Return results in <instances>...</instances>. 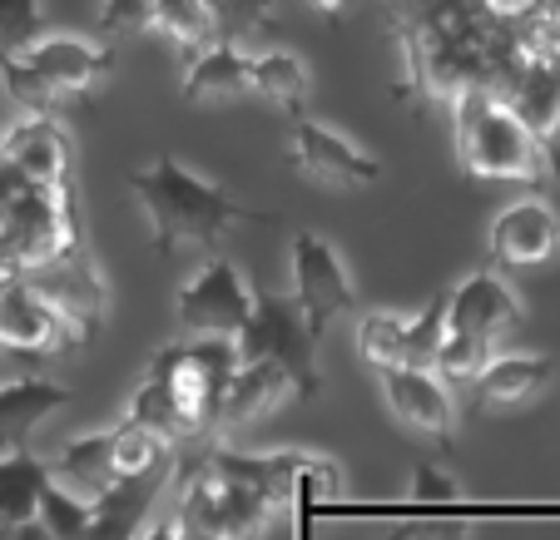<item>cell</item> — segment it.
I'll use <instances>...</instances> for the list:
<instances>
[{
  "label": "cell",
  "mask_w": 560,
  "mask_h": 540,
  "mask_svg": "<svg viewBox=\"0 0 560 540\" xmlns=\"http://www.w3.org/2000/svg\"><path fill=\"white\" fill-rule=\"evenodd\" d=\"M129 193L139 199L149 223V244L154 254H174V248H219L233 228H244L254 213L238 203L219 179L189 169L174 154H159L144 169L129 174Z\"/></svg>",
  "instance_id": "obj_1"
},
{
  "label": "cell",
  "mask_w": 560,
  "mask_h": 540,
  "mask_svg": "<svg viewBox=\"0 0 560 540\" xmlns=\"http://www.w3.org/2000/svg\"><path fill=\"white\" fill-rule=\"evenodd\" d=\"M446 119H452L456 160H462V169L471 179H521V184L556 179L540 139L530 134L526 119L497 90H481V85L456 90L446 99Z\"/></svg>",
  "instance_id": "obj_2"
},
{
  "label": "cell",
  "mask_w": 560,
  "mask_h": 540,
  "mask_svg": "<svg viewBox=\"0 0 560 540\" xmlns=\"http://www.w3.org/2000/svg\"><path fill=\"white\" fill-rule=\"evenodd\" d=\"M109 74H115V50L80 40V35H40L21 55L0 60L5 95L21 109H50L60 99H80L105 85Z\"/></svg>",
  "instance_id": "obj_3"
},
{
  "label": "cell",
  "mask_w": 560,
  "mask_h": 540,
  "mask_svg": "<svg viewBox=\"0 0 560 540\" xmlns=\"http://www.w3.org/2000/svg\"><path fill=\"white\" fill-rule=\"evenodd\" d=\"M317 342L307 332V322L298 318V307L283 303L273 293L254 297V318L238 332V362L268 357L288 372V387H293V402H317L323 397V372H317Z\"/></svg>",
  "instance_id": "obj_4"
},
{
  "label": "cell",
  "mask_w": 560,
  "mask_h": 540,
  "mask_svg": "<svg viewBox=\"0 0 560 540\" xmlns=\"http://www.w3.org/2000/svg\"><path fill=\"white\" fill-rule=\"evenodd\" d=\"M254 283L223 254L203 258L194 278L174 297V328L179 338H238L254 318Z\"/></svg>",
  "instance_id": "obj_5"
},
{
  "label": "cell",
  "mask_w": 560,
  "mask_h": 540,
  "mask_svg": "<svg viewBox=\"0 0 560 540\" xmlns=\"http://www.w3.org/2000/svg\"><path fill=\"white\" fill-rule=\"evenodd\" d=\"M288 283H293L288 303L298 307V318L307 322L313 338H323L338 318L358 313L352 273H348V263H342V254L323 234H307V228L293 234V244H288Z\"/></svg>",
  "instance_id": "obj_6"
},
{
  "label": "cell",
  "mask_w": 560,
  "mask_h": 540,
  "mask_svg": "<svg viewBox=\"0 0 560 540\" xmlns=\"http://www.w3.org/2000/svg\"><path fill=\"white\" fill-rule=\"evenodd\" d=\"M21 278L45 297V303L55 307V313H60L65 322H70L80 342H90L100 332V322H105V307H109V287H105V273H100V263L90 258L85 238H80V244H70V248H60V254L45 258V263L25 268Z\"/></svg>",
  "instance_id": "obj_7"
},
{
  "label": "cell",
  "mask_w": 560,
  "mask_h": 540,
  "mask_svg": "<svg viewBox=\"0 0 560 540\" xmlns=\"http://www.w3.org/2000/svg\"><path fill=\"white\" fill-rule=\"evenodd\" d=\"M526 307H521L516 287L497 273V268H481V273H466L452 293L442 297V332L462 342H476L481 352H497V342L506 332L521 328Z\"/></svg>",
  "instance_id": "obj_8"
},
{
  "label": "cell",
  "mask_w": 560,
  "mask_h": 540,
  "mask_svg": "<svg viewBox=\"0 0 560 540\" xmlns=\"http://www.w3.org/2000/svg\"><path fill=\"white\" fill-rule=\"evenodd\" d=\"M293 119V134H288V160L298 164V174L313 184H323V189H372V184L382 179V164L372 160L368 149H358L348 134H338L332 125H317V119H307L303 109Z\"/></svg>",
  "instance_id": "obj_9"
},
{
  "label": "cell",
  "mask_w": 560,
  "mask_h": 540,
  "mask_svg": "<svg viewBox=\"0 0 560 540\" xmlns=\"http://www.w3.org/2000/svg\"><path fill=\"white\" fill-rule=\"evenodd\" d=\"M382 402L402 426L432 436V442H452L456 436V392L452 381L436 377L432 367H377Z\"/></svg>",
  "instance_id": "obj_10"
},
{
  "label": "cell",
  "mask_w": 560,
  "mask_h": 540,
  "mask_svg": "<svg viewBox=\"0 0 560 540\" xmlns=\"http://www.w3.org/2000/svg\"><path fill=\"white\" fill-rule=\"evenodd\" d=\"M491 263L511 268V273H526V268H540L560 254V209L546 199H516L491 219Z\"/></svg>",
  "instance_id": "obj_11"
},
{
  "label": "cell",
  "mask_w": 560,
  "mask_h": 540,
  "mask_svg": "<svg viewBox=\"0 0 560 540\" xmlns=\"http://www.w3.org/2000/svg\"><path fill=\"white\" fill-rule=\"evenodd\" d=\"M74 328L35 293L25 278L0 283V352L11 357H50L60 348H74Z\"/></svg>",
  "instance_id": "obj_12"
},
{
  "label": "cell",
  "mask_w": 560,
  "mask_h": 540,
  "mask_svg": "<svg viewBox=\"0 0 560 540\" xmlns=\"http://www.w3.org/2000/svg\"><path fill=\"white\" fill-rule=\"evenodd\" d=\"M501 95L526 119L530 134L540 139V149L550 154V169H556V184H560V60L521 55Z\"/></svg>",
  "instance_id": "obj_13"
},
{
  "label": "cell",
  "mask_w": 560,
  "mask_h": 540,
  "mask_svg": "<svg viewBox=\"0 0 560 540\" xmlns=\"http://www.w3.org/2000/svg\"><path fill=\"white\" fill-rule=\"evenodd\" d=\"M293 397L288 387V372L268 357H254V362H238L229 372V381L219 387V407H213V436H229V432H244V426L264 422L268 412Z\"/></svg>",
  "instance_id": "obj_14"
},
{
  "label": "cell",
  "mask_w": 560,
  "mask_h": 540,
  "mask_svg": "<svg viewBox=\"0 0 560 540\" xmlns=\"http://www.w3.org/2000/svg\"><path fill=\"white\" fill-rule=\"evenodd\" d=\"M0 154L31 184H74L70 179V164H74L70 134L60 129V119H55L50 109H25V115L0 134Z\"/></svg>",
  "instance_id": "obj_15"
},
{
  "label": "cell",
  "mask_w": 560,
  "mask_h": 540,
  "mask_svg": "<svg viewBox=\"0 0 560 540\" xmlns=\"http://www.w3.org/2000/svg\"><path fill=\"white\" fill-rule=\"evenodd\" d=\"M248 74H254V55L244 50V40H209L199 50L184 55L179 90L189 105H219V99L248 95Z\"/></svg>",
  "instance_id": "obj_16"
},
{
  "label": "cell",
  "mask_w": 560,
  "mask_h": 540,
  "mask_svg": "<svg viewBox=\"0 0 560 540\" xmlns=\"http://www.w3.org/2000/svg\"><path fill=\"white\" fill-rule=\"evenodd\" d=\"M164 477H170V467L149 471V477H125L109 491H100V496L90 501L85 540H135L139 530L149 526V516H154V501H159V491H164Z\"/></svg>",
  "instance_id": "obj_17"
},
{
  "label": "cell",
  "mask_w": 560,
  "mask_h": 540,
  "mask_svg": "<svg viewBox=\"0 0 560 540\" xmlns=\"http://www.w3.org/2000/svg\"><path fill=\"white\" fill-rule=\"evenodd\" d=\"M70 402V387L40 377V372H21V377L0 381V451H25L35 426L50 412Z\"/></svg>",
  "instance_id": "obj_18"
},
{
  "label": "cell",
  "mask_w": 560,
  "mask_h": 540,
  "mask_svg": "<svg viewBox=\"0 0 560 540\" xmlns=\"http://www.w3.org/2000/svg\"><path fill=\"white\" fill-rule=\"evenodd\" d=\"M556 377V362L546 352H491L471 377V392L487 407H526Z\"/></svg>",
  "instance_id": "obj_19"
},
{
  "label": "cell",
  "mask_w": 560,
  "mask_h": 540,
  "mask_svg": "<svg viewBox=\"0 0 560 540\" xmlns=\"http://www.w3.org/2000/svg\"><path fill=\"white\" fill-rule=\"evenodd\" d=\"M45 471H50L55 486H65L80 501H95L100 491H109L119 481L115 451H109V426L105 432H90V436H70L60 451L45 456Z\"/></svg>",
  "instance_id": "obj_20"
},
{
  "label": "cell",
  "mask_w": 560,
  "mask_h": 540,
  "mask_svg": "<svg viewBox=\"0 0 560 540\" xmlns=\"http://www.w3.org/2000/svg\"><path fill=\"white\" fill-rule=\"evenodd\" d=\"M273 516H278V506L258 486L213 471V536L219 540H258L273 526Z\"/></svg>",
  "instance_id": "obj_21"
},
{
  "label": "cell",
  "mask_w": 560,
  "mask_h": 540,
  "mask_svg": "<svg viewBox=\"0 0 560 540\" xmlns=\"http://www.w3.org/2000/svg\"><path fill=\"white\" fill-rule=\"evenodd\" d=\"M307 90H313V70L303 64V55H293V50H264V55H254L248 95H258V99H268V105L298 115V109L307 105Z\"/></svg>",
  "instance_id": "obj_22"
},
{
  "label": "cell",
  "mask_w": 560,
  "mask_h": 540,
  "mask_svg": "<svg viewBox=\"0 0 560 540\" xmlns=\"http://www.w3.org/2000/svg\"><path fill=\"white\" fill-rule=\"evenodd\" d=\"M338 496H342V467L323 451H303L293 477V496H288V506H298V540H313V516Z\"/></svg>",
  "instance_id": "obj_23"
},
{
  "label": "cell",
  "mask_w": 560,
  "mask_h": 540,
  "mask_svg": "<svg viewBox=\"0 0 560 540\" xmlns=\"http://www.w3.org/2000/svg\"><path fill=\"white\" fill-rule=\"evenodd\" d=\"M50 481L45 471V456L25 451H0V516L5 520H25L40 510V491Z\"/></svg>",
  "instance_id": "obj_24"
},
{
  "label": "cell",
  "mask_w": 560,
  "mask_h": 540,
  "mask_svg": "<svg viewBox=\"0 0 560 540\" xmlns=\"http://www.w3.org/2000/svg\"><path fill=\"white\" fill-rule=\"evenodd\" d=\"M125 416L139 422V426H149L154 436H164L170 446L194 442L189 422H184V412H179V397L170 392V381L164 377H149L144 372V381H139L135 392H129V402H125Z\"/></svg>",
  "instance_id": "obj_25"
},
{
  "label": "cell",
  "mask_w": 560,
  "mask_h": 540,
  "mask_svg": "<svg viewBox=\"0 0 560 540\" xmlns=\"http://www.w3.org/2000/svg\"><path fill=\"white\" fill-rule=\"evenodd\" d=\"M109 451H115L119 481H125V477H149V471L174 467V446L164 442V436H154L149 426L129 422V416H119V422L109 426Z\"/></svg>",
  "instance_id": "obj_26"
},
{
  "label": "cell",
  "mask_w": 560,
  "mask_h": 540,
  "mask_svg": "<svg viewBox=\"0 0 560 540\" xmlns=\"http://www.w3.org/2000/svg\"><path fill=\"white\" fill-rule=\"evenodd\" d=\"M203 11H209L213 35H223V40H248L254 31L278 21L283 0H203Z\"/></svg>",
  "instance_id": "obj_27"
},
{
  "label": "cell",
  "mask_w": 560,
  "mask_h": 540,
  "mask_svg": "<svg viewBox=\"0 0 560 540\" xmlns=\"http://www.w3.org/2000/svg\"><path fill=\"white\" fill-rule=\"evenodd\" d=\"M154 31L170 35L184 55L219 40L209 25V11H203V0H154Z\"/></svg>",
  "instance_id": "obj_28"
},
{
  "label": "cell",
  "mask_w": 560,
  "mask_h": 540,
  "mask_svg": "<svg viewBox=\"0 0 560 540\" xmlns=\"http://www.w3.org/2000/svg\"><path fill=\"white\" fill-rule=\"evenodd\" d=\"M402 322L397 313H362L358 318V352L372 367H397L402 362Z\"/></svg>",
  "instance_id": "obj_29"
},
{
  "label": "cell",
  "mask_w": 560,
  "mask_h": 540,
  "mask_svg": "<svg viewBox=\"0 0 560 540\" xmlns=\"http://www.w3.org/2000/svg\"><path fill=\"white\" fill-rule=\"evenodd\" d=\"M45 35V0H0V60Z\"/></svg>",
  "instance_id": "obj_30"
},
{
  "label": "cell",
  "mask_w": 560,
  "mask_h": 540,
  "mask_svg": "<svg viewBox=\"0 0 560 540\" xmlns=\"http://www.w3.org/2000/svg\"><path fill=\"white\" fill-rule=\"evenodd\" d=\"M35 516L45 520V530H50L55 540H85L90 501H80V496H70L65 486L45 481V491H40V510H35Z\"/></svg>",
  "instance_id": "obj_31"
},
{
  "label": "cell",
  "mask_w": 560,
  "mask_h": 540,
  "mask_svg": "<svg viewBox=\"0 0 560 540\" xmlns=\"http://www.w3.org/2000/svg\"><path fill=\"white\" fill-rule=\"evenodd\" d=\"M105 40H135V35L154 31V0H100L95 15Z\"/></svg>",
  "instance_id": "obj_32"
},
{
  "label": "cell",
  "mask_w": 560,
  "mask_h": 540,
  "mask_svg": "<svg viewBox=\"0 0 560 540\" xmlns=\"http://www.w3.org/2000/svg\"><path fill=\"white\" fill-rule=\"evenodd\" d=\"M521 55L560 60V0H546V5L521 25Z\"/></svg>",
  "instance_id": "obj_33"
},
{
  "label": "cell",
  "mask_w": 560,
  "mask_h": 540,
  "mask_svg": "<svg viewBox=\"0 0 560 540\" xmlns=\"http://www.w3.org/2000/svg\"><path fill=\"white\" fill-rule=\"evenodd\" d=\"M407 491H412L417 506H452V501H462V481H456L452 471H442L436 461H417Z\"/></svg>",
  "instance_id": "obj_34"
},
{
  "label": "cell",
  "mask_w": 560,
  "mask_h": 540,
  "mask_svg": "<svg viewBox=\"0 0 560 540\" xmlns=\"http://www.w3.org/2000/svg\"><path fill=\"white\" fill-rule=\"evenodd\" d=\"M387 540H471V530L456 526V520H422V526L392 530Z\"/></svg>",
  "instance_id": "obj_35"
},
{
  "label": "cell",
  "mask_w": 560,
  "mask_h": 540,
  "mask_svg": "<svg viewBox=\"0 0 560 540\" xmlns=\"http://www.w3.org/2000/svg\"><path fill=\"white\" fill-rule=\"evenodd\" d=\"M25 189H31V179H25V174L15 169L5 154H0V223H5V213L15 209V199H21Z\"/></svg>",
  "instance_id": "obj_36"
},
{
  "label": "cell",
  "mask_w": 560,
  "mask_h": 540,
  "mask_svg": "<svg viewBox=\"0 0 560 540\" xmlns=\"http://www.w3.org/2000/svg\"><path fill=\"white\" fill-rule=\"evenodd\" d=\"M5 540H55V536L45 530L40 516H25V520H15V526L5 530Z\"/></svg>",
  "instance_id": "obj_37"
},
{
  "label": "cell",
  "mask_w": 560,
  "mask_h": 540,
  "mask_svg": "<svg viewBox=\"0 0 560 540\" xmlns=\"http://www.w3.org/2000/svg\"><path fill=\"white\" fill-rule=\"evenodd\" d=\"M135 540H179V530H174V520H154V526H144Z\"/></svg>",
  "instance_id": "obj_38"
},
{
  "label": "cell",
  "mask_w": 560,
  "mask_h": 540,
  "mask_svg": "<svg viewBox=\"0 0 560 540\" xmlns=\"http://www.w3.org/2000/svg\"><path fill=\"white\" fill-rule=\"evenodd\" d=\"M352 0H313V11H323V15H342Z\"/></svg>",
  "instance_id": "obj_39"
},
{
  "label": "cell",
  "mask_w": 560,
  "mask_h": 540,
  "mask_svg": "<svg viewBox=\"0 0 560 540\" xmlns=\"http://www.w3.org/2000/svg\"><path fill=\"white\" fill-rule=\"evenodd\" d=\"M179 530V526H174ZM179 540H219V536H209V530H179Z\"/></svg>",
  "instance_id": "obj_40"
},
{
  "label": "cell",
  "mask_w": 560,
  "mask_h": 540,
  "mask_svg": "<svg viewBox=\"0 0 560 540\" xmlns=\"http://www.w3.org/2000/svg\"><path fill=\"white\" fill-rule=\"evenodd\" d=\"M15 526V520H5V516H0V540H5V530H11Z\"/></svg>",
  "instance_id": "obj_41"
}]
</instances>
